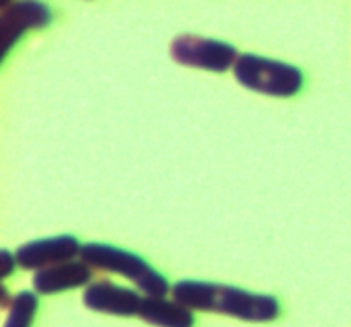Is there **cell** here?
Returning a JSON list of instances; mask_svg holds the SVG:
<instances>
[{
    "instance_id": "1",
    "label": "cell",
    "mask_w": 351,
    "mask_h": 327,
    "mask_svg": "<svg viewBox=\"0 0 351 327\" xmlns=\"http://www.w3.org/2000/svg\"><path fill=\"white\" fill-rule=\"evenodd\" d=\"M171 297L191 311L216 312L247 322H271L281 312L280 302L273 295L252 293L211 281H177L171 287Z\"/></svg>"
},
{
    "instance_id": "2",
    "label": "cell",
    "mask_w": 351,
    "mask_h": 327,
    "mask_svg": "<svg viewBox=\"0 0 351 327\" xmlns=\"http://www.w3.org/2000/svg\"><path fill=\"white\" fill-rule=\"evenodd\" d=\"M81 261L96 269L110 271L132 281L146 297H165L170 290L167 278L137 254L108 243H84L79 254Z\"/></svg>"
},
{
    "instance_id": "3",
    "label": "cell",
    "mask_w": 351,
    "mask_h": 327,
    "mask_svg": "<svg viewBox=\"0 0 351 327\" xmlns=\"http://www.w3.org/2000/svg\"><path fill=\"white\" fill-rule=\"evenodd\" d=\"M233 74L243 88L276 98L295 96L304 86V74L298 67L254 53L240 55Z\"/></svg>"
},
{
    "instance_id": "4",
    "label": "cell",
    "mask_w": 351,
    "mask_h": 327,
    "mask_svg": "<svg viewBox=\"0 0 351 327\" xmlns=\"http://www.w3.org/2000/svg\"><path fill=\"white\" fill-rule=\"evenodd\" d=\"M170 51L178 64L209 72H226L239 58V51L233 45L195 34H180L175 38Z\"/></svg>"
},
{
    "instance_id": "5",
    "label": "cell",
    "mask_w": 351,
    "mask_h": 327,
    "mask_svg": "<svg viewBox=\"0 0 351 327\" xmlns=\"http://www.w3.org/2000/svg\"><path fill=\"white\" fill-rule=\"evenodd\" d=\"M51 21V10L47 3L27 0V2H3L0 7V45L2 58L10 48L31 29H41Z\"/></svg>"
},
{
    "instance_id": "6",
    "label": "cell",
    "mask_w": 351,
    "mask_h": 327,
    "mask_svg": "<svg viewBox=\"0 0 351 327\" xmlns=\"http://www.w3.org/2000/svg\"><path fill=\"white\" fill-rule=\"evenodd\" d=\"M82 245L72 235H58L40 239L21 245L16 252V261L23 269H45L55 264L74 261L81 254Z\"/></svg>"
},
{
    "instance_id": "7",
    "label": "cell",
    "mask_w": 351,
    "mask_h": 327,
    "mask_svg": "<svg viewBox=\"0 0 351 327\" xmlns=\"http://www.w3.org/2000/svg\"><path fill=\"white\" fill-rule=\"evenodd\" d=\"M82 302L89 311L117 317L139 315L143 297L130 288L119 287L110 281H96L86 288Z\"/></svg>"
},
{
    "instance_id": "8",
    "label": "cell",
    "mask_w": 351,
    "mask_h": 327,
    "mask_svg": "<svg viewBox=\"0 0 351 327\" xmlns=\"http://www.w3.org/2000/svg\"><path fill=\"white\" fill-rule=\"evenodd\" d=\"M91 266H88L84 261H69L38 271L33 278V287L41 295L62 293L84 287L91 281Z\"/></svg>"
},
{
    "instance_id": "9",
    "label": "cell",
    "mask_w": 351,
    "mask_h": 327,
    "mask_svg": "<svg viewBox=\"0 0 351 327\" xmlns=\"http://www.w3.org/2000/svg\"><path fill=\"white\" fill-rule=\"evenodd\" d=\"M139 317L156 327H194L195 324L191 308L165 297H144Z\"/></svg>"
},
{
    "instance_id": "10",
    "label": "cell",
    "mask_w": 351,
    "mask_h": 327,
    "mask_svg": "<svg viewBox=\"0 0 351 327\" xmlns=\"http://www.w3.org/2000/svg\"><path fill=\"white\" fill-rule=\"evenodd\" d=\"M9 307V315L3 327H31L38 311V298L33 291H19L12 297Z\"/></svg>"
},
{
    "instance_id": "11",
    "label": "cell",
    "mask_w": 351,
    "mask_h": 327,
    "mask_svg": "<svg viewBox=\"0 0 351 327\" xmlns=\"http://www.w3.org/2000/svg\"><path fill=\"white\" fill-rule=\"evenodd\" d=\"M16 257L9 252V250H0V276L7 278L10 273H14V266H16Z\"/></svg>"
}]
</instances>
